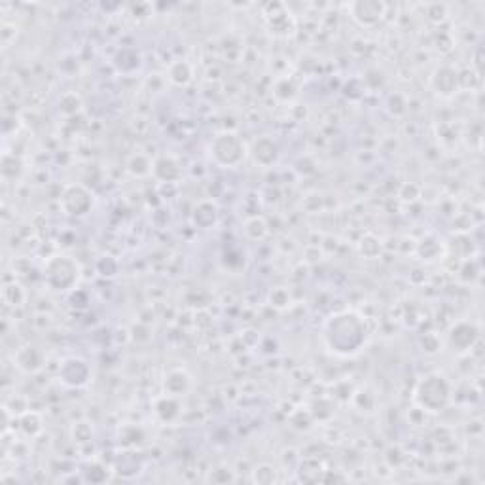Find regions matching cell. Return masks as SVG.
Here are the masks:
<instances>
[{"instance_id": "cell-7", "label": "cell", "mask_w": 485, "mask_h": 485, "mask_svg": "<svg viewBox=\"0 0 485 485\" xmlns=\"http://www.w3.org/2000/svg\"><path fill=\"white\" fill-rule=\"evenodd\" d=\"M349 10L353 14L354 21H359L364 27H374L381 21L387 8L383 2H377V0H360V2H353Z\"/></svg>"}, {"instance_id": "cell-20", "label": "cell", "mask_w": 485, "mask_h": 485, "mask_svg": "<svg viewBox=\"0 0 485 485\" xmlns=\"http://www.w3.org/2000/svg\"><path fill=\"white\" fill-rule=\"evenodd\" d=\"M371 249H374L377 254L381 252V245H379V241H377L374 235H368L366 239L360 241V252H362V256L376 258V256H374V252H371Z\"/></svg>"}, {"instance_id": "cell-4", "label": "cell", "mask_w": 485, "mask_h": 485, "mask_svg": "<svg viewBox=\"0 0 485 485\" xmlns=\"http://www.w3.org/2000/svg\"><path fill=\"white\" fill-rule=\"evenodd\" d=\"M80 267L71 256L49 258L44 267V279L49 289L71 290L78 283Z\"/></svg>"}, {"instance_id": "cell-11", "label": "cell", "mask_w": 485, "mask_h": 485, "mask_svg": "<svg viewBox=\"0 0 485 485\" xmlns=\"http://www.w3.org/2000/svg\"><path fill=\"white\" fill-rule=\"evenodd\" d=\"M252 156H254V161H256V164L264 165V167H269V165L277 161L279 148L273 139L262 136V139H258V141L252 144Z\"/></svg>"}, {"instance_id": "cell-12", "label": "cell", "mask_w": 485, "mask_h": 485, "mask_svg": "<svg viewBox=\"0 0 485 485\" xmlns=\"http://www.w3.org/2000/svg\"><path fill=\"white\" fill-rule=\"evenodd\" d=\"M190 387L191 379L184 370H171L164 379L165 394H171V396H184L190 391Z\"/></svg>"}, {"instance_id": "cell-18", "label": "cell", "mask_w": 485, "mask_h": 485, "mask_svg": "<svg viewBox=\"0 0 485 485\" xmlns=\"http://www.w3.org/2000/svg\"><path fill=\"white\" fill-rule=\"evenodd\" d=\"M455 78H457V74L453 71L440 69V71H436L434 78H432V82H434V88H436L438 93H441V95H451L453 89L447 86V80H455Z\"/></svg>"}, {"instance_id": "cell-6", "label": "cell", "mask_w": 485, "mask_h": 485, "mask_svg": "<svg viewBox=\"0 0 485 485\" xmlns=\"http://www.w3.org/2000/svg\"><path fill=\"white\" fill-rule=\"evenodd\" d=\"M89 377H91V370H89L88 362L76 359V356L66 359L59 368V379L66 387H84V385H88Z\"/></svg>"}, {"instance_id": "cell-13", "label": "cell", "mask_w": 485, "mask_h": 485, "mask_svg": "<svg viewBox=\"0 0 485 485\" xmlns=\"http://www.w3.org/2000/svg\"><path fill=\"white\" fill-rule=\"evenodd\" d=\"M216 219H219V207L213 201H201L196 205L191 214V220L199 228H211L216 224Z\"/></svg>"}, {"instance_id": "cell-15", "label": "cell", "mask_w": 485, "mask_h": 485, "mask_svg": "<svg viewBox=\"0 0 485 485\" xmlns=\"http://www.w3.org/2000/svg\"><path fill=\"white\" fill-rule=\"evenodd\" d=\"M167 78H169L171 84H175V86H179V88H184V86H188V84L191 82V78H194V71H191V66L188 61H173L169 65V69H167Z\"/></svg>"}, {"instance_id": "cell-9", "label": "cell", "mask_w": 485, "mask_h": 485, "mask_svg": "<svg viewBox=\"0 0 485 485\" xmlns=\"http://www.w3.org/2000/svg\"><path fill=\"white\" fill-rule=\"evenodd\" d=\"M478 338H480V330L472 322L461 321L449 330V345L453 347V351H459V353L470 351V347L476 344Z\"/></svg>"}, {"instance_id": "cell-17", "label": "cell", "mask_w": 485, "mask_h": 485, "mask_svg": "<svg viewBox=\"0 0 485 485\" xmlns=\"http://www.w3.org/2000/svg\"><path fill=\"white\" fill-rule=\"evenodd\" d=\"M245 235L252 241H262L267 235V222L262 216H252V219L245 220Z\"/></svg>"}, {"instance_id": "cell-2", "label": "cell", "mask_w": 485, "mask_h": 485, "mask_svg": "<svg viewBox=\"0 0 485 485\" xmlns=\"http://www.w3.org/2000/svg\"><path fill=\"white\" fill-rule=\"evenodd\" d=\"M451 383L444 374L432 371L421 377L419 383L415 385L414 391V402L421 411H429V414H438L449 406L451 402Z\"/></svg>"}, {"instance_id": "cell-16", "label": "cell", "mask_w": 485, "mask_h": 485, "mask_svg": "<svg viewBox=\"0 0 485 485\" xmlns=\"http://www.w3.org/2000/svg\"><path fill=\"white\" fill-rule=\"evenodd\" d=\"M126 169L131 176H139V179H142V176L152 175L154 161H150L144 154H133L131 158L127 159Z\"/></svg>"}, {"instance_id": "cell-5", "label": "cell", "mask_w": 485, "mask_h": 485, "mask_svg": "<svg viewBox=\"0 0 485 485\" xmlns=\"http://www.w3.org/2000/svg\"><path fill=\"white\" fill-rule=\"evenodd\" d=\"M93 205H95V196L84 184H69L61 191L59 207L66 216L82 219L91 213Z\"/></svg>"}, {"instance_id": "cell-1", "label": "cell", "mask_w": 485, "mask_h": 485, "mask_svg": "<svg viewBox=\"0 0 485 485\" xmlns=\"http://www.w3.org/2000/svg\"><path fill=\"white\" fill-rule=\"evenodd\" d=\"M368 328L366 321L356 313H339L330 316V321L324 326V339L330 351L338 354H354L366 344Z\"/></svg>"}, {"instance_id": "cell-19", "label": "cell", "mask_w": 485, "mask_h": 485, "mask_svg": "<svg viewBox=\"0 0 485 485\" xmlns=\"http://www.w3.org/2000/svg\"><path fill=\"white\" fill-rule=\"evenodd\" d=\"M269 304L277 309H286L290 306V294L289 290L283 289V286H277V289L271 290L269 294Z\"/></svg>"}, {"instance_id": "cell-10", "label": "cell", "mask_w": 485, "mask_h": 485, "mask_svg": "<svg viewBox=\"0 0 485 485\" xmlns=\"http://www.w3.org/2000/svg\"><path fill=\"white\" fill-rule=\"evenodd\" d=\"M152 175L161 182V184H175L176 180L182 176V169H180V164L176 161V158L173 156H159L156 161H154Z\"/></svg>"}, {"instance_id": "cell-14", "label": "cell", "mask_w": 485, "mask_h": 485, "mask_svg": "<svg viewBox=\"0 0 485 485\" xmlns=\"http://www.w3.org/2000/svg\"><path fill=\"white\" fill-rule=\"evenodd\" d=\"M154 409H156V415L164 423H173L180 415L179 400H176V396H171V394H164L161 398H158Z\"/></svg>"}, {"instance_id": "cell-8", "label": "cell", "mask_w": 485, "mask_h": 485, "mask_svg": "<svg viewBox=\"0 0 485 485\" xmlns=\"http://www.w3.org/2000/svg\"><path fill=\"white\" fill-rule=\"evenodd\" d=\"M14 362L23 374H36L44 368L46 354L36 345H23L14 354Z\"/></svg>"}, {"instance_id": "cell-3", "label": "cell", "mask_w": 485, "mask_h": 485, "mask_svg": "<svg viewBox=\"0 0 485 485\" xmlns=\"http://www.w3.org/2000/svg\"><path fill=\"white\" fill-rule=\"evenodd\" d=\"M246 144L237 133L222 131L209 144V156L219 167L234 169L239 167L246 158Z\"/></svg>"}]
</instances>
